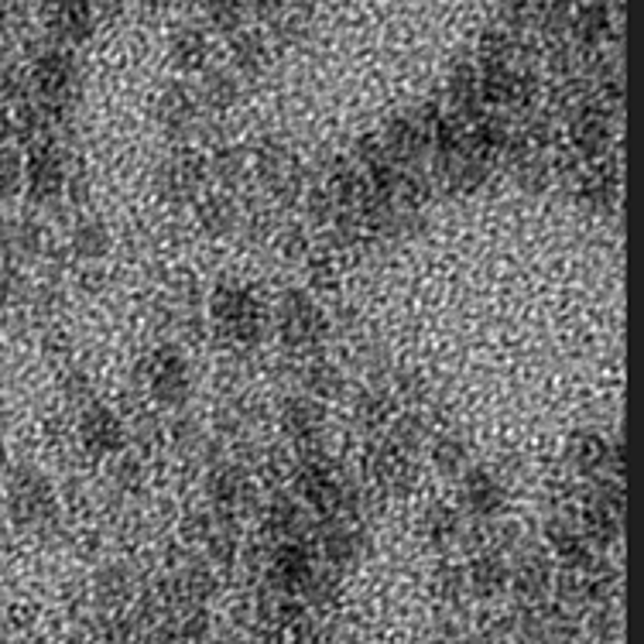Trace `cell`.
I'll use <instances>...</instances> for the list:
<instances>
[{
	"label": "cell",
	"mask_w": 644,
	"mask_h": 644,
	"mask_svg": "<svg viewBox=\"0 0 644 644\" xmlns=\"http://www.w3.org/2000/svg\"><path fill=\"white\" fill-rule=\"evenodd\" d=\"M210 319L223 340L234 347H258L268 332V316L261 298L234 282H223L210 295Z\"/></svg>",
	"instance_id": "6da1fadb"
},
{
	"label": "cell",
	"mask_w": 644,
	"mask_h": 644,
	"mask_svg": "<svg viewBox=\"0 0 644 644\" xmlns=\"http://www.w3.org/2000/svg\"><path fill=\"white\" fill-rule=\"evenodd\" d=\"M274 326L282 332V343L292 350H313L326 336V316L305 292H285L278 305Z\"/></svg>",
	"instance_id": "7a4b0ae2"
},
{
	"label": "cell",
	"mask_w": 644,
	"mask_h": 644,
	"mask_svg": "<svg viewBox=\"0 0 644 644\" xmlns=\"http://www.w3.org/2000/svg\"><path fill=\"white\" fill-rule=\"evenodd\" d=\"M566 121H569V142L583 158L600 161L610 151L613 124H610V110L600 100H594L590 93H586L566 114Z\"/></svg>",
	"instance_id": "3957f363"
},
{
	"label": "cell",
	"mask_w": 644,
	"mask_h": 644,
	"mask_svg": "<svg viewBox=\"0 0 644 644\" xmlns=\"http://www.w3.org/2000/svg\"><path fill=\"white\" fill-rule=\"evenodd\" d=\"M189 363L176 347H161L148 360V391L161 408H182L189 398Z\"/></svg>",
	"instance_id": "277c9868"
},
{
	"label": "cell",
	"mask_w": 644,
	"mask_h": 644,
	"mask_svg": "<svg viewBox=\"0 0 644 644\" xmlns=\"http://www.w3.org/2000/svg\"><path fill=\"white\" fill-rule=\"evenodd\" d=\"M35 87L42 103H48L45 110L55 117H63L66 110L72 106V90H76V63L72 55L55 48L48 55H42L35 66Z\"/></svg>",
	"instance_id": "5b68a950"
},
{
	"label": "cell",
	"mask_w": 644,
	"mask_h": 644,
	"mask_svg": "<svg viewBox=\"0 0 644 644\" xmlns=\"http://www.w3.org/2000/svg\"><path fill=\"white\" fill-rule=\"evenodd\" d=\"M79 439H82V445H87L90 456H114V453L124 450L127 432H124V422L114 411L93 402L79 418Z\"/></svg>",
	"instance_id": "8992f818"
},
{
	"label": "cell",
	"mask_w": 644,
	"mask_h": 644,
	"mask_svg": "<svg viewBox=\"0 0 644 644\" xmlns=\"http://www.w3.org/2000/svg\"><path fill=\"white\" fill-rule=\"evenodd\" d=\"M549 545L552 552L558 555V563H563L569 573H586V569H594V549L590 542L583 539V531H579V521H573L569 515H555L549 521Z\"/></svg>",
	"instance_id": "52a82bcc"
},
{
	"label": "cell",
	"mask_w": 644,
	"mask_h": 644,
	"mask_svg": "<svg viewBox=\"0 0 644 644\" xmlns=\"http://www.w3.org/2000/svg\"><path fill=\"white\" fill-rule=\"evenodd\" d=\"M203 176H206V168L195 155H172L161 161L155 182H158V192L165 195V200L179 203V200H195V195H200Z\"/></svg>",
	"instance_id": "ba28073f"
},
{
	"label": "cell",
	"mask_w": 644,
	"mask_h": 644,
	"mask_svg": "<svg viewBox=\"0 0 644 644\" xmlns=\"http://www.w3.org/2000/svg\"><path fill=\"white\" fill-rule=\"evenodd\" d=\"M463 504L473 518L490 521L508 508V490H504V484L490 470H470L463 481Z\"/></svg>",
	"instance_id": "9c48e42d"
},
{
	"label": "cell",
	"mask_w": 644,
	"mask_h": 644,
	"mask_svg": "<svg viewBox=\"0 0 644 644\" xmlns=\"http://www.w3.org/2000/svg\"><path fill=\"white\" fill-rule=\"evenodd\" d=\"M607 453L610 439L594 429H579L566 439V466L579 477H600L607 470Z\"/></svg>",
	"instance_id": "30bf717a"
},
{
	"label": "cell",
	"mask_w": 644,
	"mask_h": 644,
	"mask_svg": "<svg viewBox=\"0 0 644 644\" xmlns=\"http://www.w3.org/2000/svg\"><path fill=\"white\" fill-rule=\"evenodd\" d=\"M200 117V103H195V93L182 82H172L161 97H158V124L172 134V137H185Z\"/></svg>",
	"instance_id": "8fae6325"
},
{
	"label": "cell",
	"mask_w": 644,
	"mask_h": 644,
	"mask_svg": "<svg viewBox=\"0 0 644 644\" xmlns=\"http://www.w3.org/2000/svg\"><path fill=\"white\" fill-rule=\"evenodd\" d=\"M271 576L282 590H302L313 579V555L305 542H282L278 545V555L271 563Z\"/></svg>",
	"instance_id": "7c38bea8"
},
{
	"label": "cell",
	"mask_w": 644,
	"mask_h": 644,
	"mask_svg": "<svg viewBox=\"0 0 644 644\" xmlns=\"http://www.w3.org/2000/svg\"><path fill=\"white\" fill-rule=\"evenodd\" d=\"M247 494H250V484L244 477V466H237V463L213 466V473H210V500L216 504V511L223 518H230L240 508V500Z\"/></svg>",
	"instance_id": "4fadbf2b"
},
{
	"label": "cell",
	"mask_w": 644,
	"mask_h": 644,
	"mask_svg": "<svg viewBox=\"0 0 644 644\" xmlns=\"http://www.w3.org/2000/svg\"><path fill=\"white\" fill-rule=\"evenodd\" d=\"M319 549L332 566L347 569V566L357 563V555L363 552V531L347 524V521H329L319 531Z\"/></svg>",
	"instance_id": "5bb4252c"
},
{
	"label": "cell",
	"mask_w": 644,
	"mask_h": 644,
	"mask_svg": "<svg viewBox=\"0 0 644 644\" xmlns=\"http://www.w3.org/2000/svg\"><path fill=\"white\" fill-rule=\"evenodd\" d=\"M48 24H52L55 38H59L63 45H79V42H87L93 35L97 14L87 4H63V8L52 11V21Z\"/></svg>",
	"instance_id": "9a60e30c"
},
{
	"label": "cell",
	"mask_w": 644,
	"mask_h": 644,
	"mask_svg": "<svg viewBox=\"0 0 644 644\" xmlns=\"http://www.w3.org/2000/svg\"><path fill=\"white\" fill-rule=\"evenodd\" d=\"M32 192L38 200H55V195L63 192L66 185V165H63V155L55 148H38L35 158H32Z\"/></svg>",
	"instance_id": "2e32d148"
},
{
	"label": "cell",
	"mask_w": 644,
	"mask_h": 644,
	"mask_svg": "<svg viewBox=\"0 0 644 644\" xmlns=\"http://www.w3.org/2000/svg\"><path fill=\"white\" fill-rule=\"evenodd\" d=\"M569 35L576 38V45H579L583 52L597 48V45L610 35V8H603V4L573 8Z\"/></svg>",
	"instance_id": "e0dca14e"
},
{
	"label": "cell",
	"mask_w": 644,
	"mask_h": 644,
	"mask_svg": "<svg viewBox=\"0 0 644 644\" xmlns=\"http://www.w3.org/2000/svg\"><path fill=\"white\" fill-rule=\"evenodd\" d=\"M230 63H234V76H258L268 66V42L261 32H237L230 38Z\"/></svg>",
	"instance_id": "ac0fdd59"
},
{
	"label": "cell",
	"mask_w": 644,
	"mask_h": 644,
	"mask_svg": "<svg viewBox=\"0 0 644 644\" xmlns=\"http://www.w3.org/2000/svg\"><path fill=\"white\" fill-rule=\"evenodd\" d=\"M466 583L473 586V594L481 597H497L504 586H508V566H504V558L497 552H487L477 555L466 569Z\"/></svg>",
	"instance_id": "d6986e66"
},
{
	"label": "cell",
	"mask_w": 644,
	"mask_h": 644,
	"mask_svg": "<svg viewBox=\"0 0 644 644\" xmlns=\"http://www.w3.org/2000/svg\"><path fill=\"white\" fill-rule=\"evenodd\" d=\"M240 97V82L234 72L227 69H210L203 72V82H200V97H195V103H203L210 110H216V114H223V110H230Z\"/></svg>",
	"instance_id": "ffe728a7"
},
{
	"label": "cell",
	"mask_w": 644,
	"mask_h": 644,
	"mask_svg": "<svg viewBox=\"0 0 644 644\" xmlns=\"http://www.w3.org/2000/svg\"><path fill=\"white\" fill-rule=\"evenodd\" d=\"M549 583H552V566H549V558L539 555V552L524 555L521 563L515 566V590H518L521 600H539L549 590Z\"/></svg>",
	"instance_id": "44dd1931"
},
{
	"label": "cell",
	"mask_w": 644,
	"mask_h": 644,
	"mask_svg": "<svg viewBox=\"0 0 644 644\" xmlns=\"http://www.w3.org/2000/svg\"><path fill=\"white\" fill-rule=\"evenodd\" d=\"M172 59L189 69V72H200L206 69L210 63V35L203 27H182V32L172 35Z\"/></svg>",
	"instance_id": "7402d4cb"
},
{
	"label": "cell",
	"mask_w": 644,
	"mask_h": 644,
	"mask_svg": "<svg viewBox=\"0 0 644 644\" xmlns=\"http://www.w3.org/2000/svg\"><path fill=\"white\" fill-rule=\"evenodd\" d=\"M237 203L230 200L227 192H210L200 200V223L213 234V237H223L237 227Z\"/></svg>",
	"instance_id": "603a6c76"
},
{
	"label": "cell",
	"mask_w": 644,
	"mask_h": 644,
	"mask_svg": "<svg viewBox=\"0 0 644 644\" xmlns=\"http://www.w3.org/2000/svg\"><path fill=\"white\" fill-rule=\"evenodd\" d=\"M72 250H76L79 258H87V261H97V258H103L106 250H110V234H106V227H103L97 216L76 219V227H72Z\"/></svg>",
	"instance_id": "cb8c5ba5"
},
{
	"label": "cell",
	"mask_w": 644,
	"mask_h": 644,
	"mask_svg": "<svg viewBox=\"0 0 644 644\" xmlns=\"http://www.w3.org/2000/svg\"><path fill=\"white\" fill-rule=\"evenodd\" d=\"M426 539L436 549H450L460 539V515L445 504H436V508L426 511Z\"/></svg>",
	"instance_id": "d4e9b609"
},
{
	"label": "cell",
	"mask_w": 644,
	"mask_h": 644,
	"mask_svg": "<svg viewBox=\"0 0 644 644\" xmlns=\"http://www.w3.org/2000/svg\"><path fill=\"white\" fill-rule=\"evenodd\" d=\"M432 463L436 470L442 473H463L466 463H470V453H466V442L460 436H436L432 439Z\"/></svg>",
	"instance_id": "484cf974"
},
{
	"label": "cell",
	"mask_w": 644,
	"mask_h": 644,
	"mask_svg": "<svg viewBox=\"0 0 644 644\" xmlns=\"http://www.w3.org/2000/svg\"><path fill=\"white\" fill-rule=\"evenodd\" d=\"M391 445H395L398 453L411 456L415 450H422L426 442V426L418 415H402V418H391Z\"/></svg>",
	"instance_id": "4316f807"
},
{
	"label": "cell",
	"mask_w": 644,
	"mask_h": 644,
	"mask_svg": "<svg viewBox=\"0 0 644 644\" xmlns=\"http://www.w3.org/2000/svg\"><path fill=\"white\" fill-rule=\"evenodd\" d=\"M353 415H357V422L360 426H368V429H377V426H384L387 418H391V395L387 391H363V395L357 398V408H353Z\"/></svg>",
	"instance_id": "83f0119b"
},
{
	"label": "cell",
	"mask_w": 644,
	"mask_h": 644,
	"mask_svg": "<svg viewBox=\"0 0 644 644\" xmlns=\"http://www.w3.org/2000/svg\"><path fill=\"white\" fill-rule=\"evenodd\" d=\"M305 387H309L319 402H326V398H340V391H343V377H340V371L332 368V363L316 360L313 368L305 371Z\"/></svg>",
	"instance_id": "f1b7e54d"
},
{
	"label": "cell",
	"mask_w": 644,
	"mask_h": 644,
	"mask_svg": "<svg viewBox=\"0 0 644 644\" xmlns=\"http://www.w3.org/2000/svg\"><path fill=\"white\" fill-rule=\"evenodd\" d=\"M210 21H213V27L216 32H223V35H237V32H244V21H247V14H250V8H240V4H213L210 11Z\"/></svg>",
	"instance_id": "f546056e"
},
{
	"label": "cell",
	"mask_w": 644,
	"mask_h": 644,
	"mask_svg": "<svg viewBox=\"0 0 644 644\" xmlns=\"http://www.w3.org/2000/svg\"><path fill=\"white\" fill-rule=\"evenodd\" d=\"M244 168H247V161H244V151H237V148H223L213 158V172L219 176L223 185H237L244 179Z\"/></svg>",
	"instance_id": "4dcf8cb0"
},
{
	"label": "cell",
	"mask_w": 644,
	"mask_h": 644,
	"mask_svg": "<svg viewBox=\"0 0 644 644\" xmlns=\"http://www.w3.org/2000/svg\"><path fill=\"white\" fill-rule=\"evenodd\" d=\"M97 586H100V594H106L110 597V603H117L124 594H127V573L121 569V566H110V569H103L100 576H97Z\"/></svg>",
	"instance_id": "1f68e13d"
},
{
	"label": "cell",
	"mask_w": 644,
	"mask_h": 644,
	"mask_svg": "<svg viewBox=\"0 0 644 644\" xmlns=\"http://www.w3.org/2000/svg\"><path fill=\"white\" fill-rule=\"evenodd\" d=\"M439 590H442V597H460V590H463V586H466V573L460 569V566H450V563H445V566H439Z\"/></svg>",
	"instance_id": "d6a6232c"
},
{
	"label": "cell",
	"mask_w": 644,
	"mask_h": 644,
	"mask_svg": "<svg viewBox=\"0 0 644 644\" xmlns=\"http://www.w3.org/2000/svg\"><path fill=\"white\" fill-rule=\"evenodd\" d=\"M18 155L14 151H0V192H11L18 185Z\"/></svg>",
	"instance_id": "836d02e7"
},
{
	"label": "cell",
	"mask_w": 644,
	"mask_h": 644,
	"mask_svg": "<svg viewBox=\"0 0 644 644\" xmlns=\"http://www.w3.org/2000/svg\"><path fill=\"white\" fill-rule=\"evenodd\" d=\"M142 463H137V460H121L117 463V484L124 487V490H134L137 484H142Z\"/></svg>",
	"instance_id": "e575fe53"
},
{
	"label": "cell",
	"mask_w": 644,
	"mask_h": 644,
	"mask_svg": "<svg viewBox=\"0 0 644 644\" xmlns=\"http://www.w3.org/2000/svg\"><path fill=\"white\" fill-rule=\"evenodd\" d=\"M302 230L298 227H292V230H285L282 234V250H285V255H292V258H298L302 255Z\"/></svg>",
	"instance_id": "d590c367"
},
{
	"label": "cell",
	"mask_w": 644,
	"mask_h": 644,
	"mask_svg": "<svg viewBox=\"0 0 644 644\" xmlns=\"http://www.w3.org/2000/svg\"><path fill=\"white\" fill-rule=\"evenodd\" d=\"M172 436H176L179 442H192V439L200 436V432H195V422H192V418L185 415L182 422H176V426H172Z\"/></svg>",
	"instance_id": "8d00e7d4"
}]
</instances>
